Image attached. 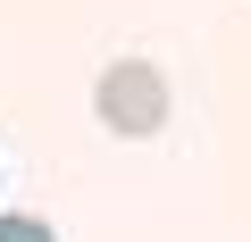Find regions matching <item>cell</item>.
Wrapping results in <instances>:
<instances>
[{
    "label": "cell",
    "mask_w": 251,
    "mask_h": 242,
    "mask_svg": "<svg viewBox=\"0 0 251 242\" xmlns=\"http://www.w3.org/2000/svg\"><path fill=\"white\" fill-rule=\"evenodd\" d=\"M0 242H59V234H50V217H25V209H9V217H0Z\"/></svg>",
    "instance_id": "cell-2"
},
{
    "label": "cell",
    "mask_w": 251,
    "mask_h": 242,
    "mask_svg": "<svg viewBox=\"0 0 251 242\" xmlns=\"http://www.w3.org/2000/svg\"><path fill=\"white\" fill-rule=\"evenodd\" d=\"M92 100H100V126H109V134H134V142H143V134L168 126V84H159L151 59H117Z\"/></svg>",
    "instance_id": "cell-1"
}]
</instances>
